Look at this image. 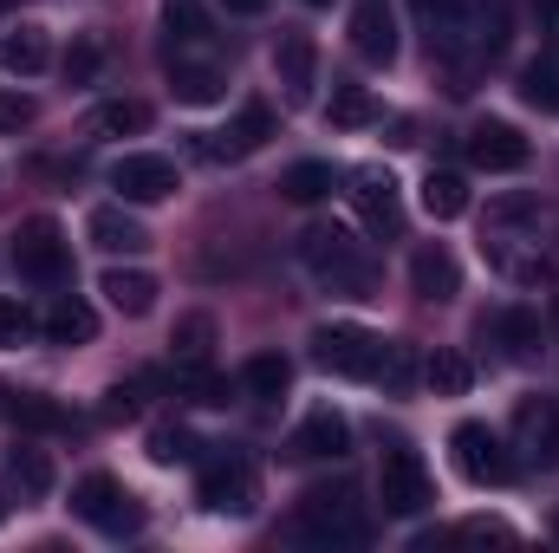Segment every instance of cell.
Segmentation results:
<instances>
[{"label":"cell","mask_w":559,"mask_h":553,"mask_svg":"<svg viewBox=\"0 0 559 553\" xmlns=\"http://www.w3.org/2000/svg\"><path fill=\"white\" fill-rule=\"evenodd\" d=\"M299 268L319 280V286L352 293V299H371V286H378L371 255H365L352 235H338V228H306V235H299Z\"/></svg>","instance_id":"obj_1"},{"label":"cell","mask_w":559,"mask_h":553,"mask_svg":"<svg viewBox=\"0 0 559 553\" xmlns=\"http://www.w3.org/2000/svg\"><path fill=\"white\" fill-rule=\"evenodd\" d=\"M293 534L299 541H365V515H358V495L338 482V489H306L299 495V515H293Z\"/></svg>","instance_id":"obj_2"},{"label":"cell","mask_w":559,"mask_h":553,"mask_svg":"<svg viewBox=\"0 0 559 553\" xmlns=\"http://www.w3.org/2000/svg\"><path fill=\"white\" fill-rule=\"evenodd\" d=\"M13 268H20V280H33V286H66V274H72L66 228H59L52 215L20 222V235H13Z\"/></svg>","instance_id":"obj_3"},{"label":"cell","mask_w":559,"mask_h":553,"mask_svg":"<svg viewBox=\"0 0 559 553\" xmlns=\"http://www.w3.org/2000/svg\"><path fill=\"white\" fill-rule=\"evenodd\" d=\"M312 358L338 378H378L384 372V339L365 326H319L312 332Z\"/></svg>","instance_id":"obj_4"},{"label":"cell","mask_w":559,"mask_h":553,"mask_svg":"<svg viewBox=\"0 0 559 553\" xmlns=\"http://www.w3.org/2000/svg\"><path fill=\"white\" fill-rule=\"evenodd\" d=\"M72 515L92 521V528H105V534H138L143 528V502L124 482H111V475H85L72 489Z\"/></svg>","instance_id":"obj_5"},{"label":"cell","mask_w":559,"mask_h":553,"mask_svg":"<svg viewBox=\"0 0 559 553\" xmlns=\"http://www.w3.org/2000/svg\"><path fill=\"white\" fill-rule=\"evenodd\" d=\"M195 502L209 508V515H254L261 508V475H254V462H241V456H222V462H209L202 469V482H195Z\"/></svg>","instance_id":"obj_6"},{"label":"cell","mask_w":559,"mask_h":553,"mask_svg":"<svg viewBox=\"0 0 559 553\" xmlns=\"http://www.w3.org/2000/svg\"><path fill=\"white\" fill-rule=\"evenodd\" d=\"M378 502H384V515H397V521H411V515H423V508L436 502V482H429V469H423L417 449H384Z\"/></svg>","instance_id":"obj_7"},{"label":"cell","mask_w":559,"mask_h":553,"mask_svg":"<svg viewBox=\"0 0 559 553\" xmlns=\"http://www.w3.org/2000/svg\"><path fill=\"white\" fill-rule=\"evenodd\" d=\"M449 449H455V469H462L475 489H501V482H514V456H508V443H501L488 423H455Z\"/></svg>","instance_id":"obj_8"},{"label":"cell","mask_w":559,"mask_h":553,"mask_svg":"<svg viewBox=\"0 0 559 553\" xmlns=\"http://www.w3.org/2000/svg\"><path fill=\"white\" fill-rule=\"evenodd\" d=\"M111 189H118L131 209H150V202H169V196L182 189V176H176V163H169V156L131 150V156H118V169H111Z\"/></svg>","instance_id":"obj_9"},{"label":"cell","mask_w":559,"mask_h":553,"mask_svg":"<svg viewBox=\"0 0 559 553\" xmlns=\"http://www.w3.org/2000/svg\"><path fill=\"white\" fill-rule=\"evenodd\" d=\"M352 209L371 235H397L404 228V202H397V183L391 169H352Z\"/></svg>","instance_id":"obj_10"},{"label":"cell","mask_w":559,"mask_h":553,"mask_svg":"<svg viewBox=\"0 0 559 553\" xmlns=\"http://www.w3.org/2000/svg\"><path fill=\"white\" fill-rule=\"evenodd\" d=\"M527 138L514 131V125H501V118H481L475 131H468V163L475 169H488V176H514V169H527Z\"/></svg>","instance_id":"obj_11"},{"label":"cell","mask_w":559,"mask_h":553,"mask_svg":"<svg viewBox=\"0 0 559 553\" xmlns=\"http://www.w3.org/2000/svg\"><path fill=\"white\" fill-rule=\"evenodd\" d=\"M274 79H280V92H286V105H306V98H312V79H319V46H312V33H299V26L280 33Z\"/></svg>","instance_id":"obj_12"},{"label":"cell","mask_w":559,"mask_h":553,"mask_svg":"<svg viewBox=\"0 0 559 553\" xmlns=\"http://www.w3.org/2000/svg\"><path fill=\"white\" fill-rule=\"evenodd\" d=\"M411 286H417V299H429V306H449L455 293H462V261L436 242V248H417L411 255Z\"/></svg>","instance_id":"obj_13"},{"label":"cell","mask_w":559,"mask_h":553,"mask_svg":"<svg viewBox=\"0 0 559 553\" xmlns=\"http://www.w3.org/2000/svg\"><path fill=\"white\" fill-rule=\"evenodd\" d=\"M352 46H358V59L391 66V59H397V13H391L384 0H365V7L352 13Z\"/></svg>","instance_id":"obj_14"},{"label":"cell","mask_w":559,"mask_h":553,"mask_svg":"<svg viewBox=\"0 0 559 553\" xmlns=\"http://www.w3.org/2000/svg\"><path fill=\"white\" fill-rule=\"evenodd\" d=\"M345 449H352V423L338 411H312L293 430V456H306V462H338Z\"/></svg>","instance_id":"obj_15"},{"label":"cell","mask_w":559,"mask_h":553,"mask_svg":"<svg viewBox=\"0 0 559 553\" xmlns=\"http://www.w3.org/2000/svg\"><path fill=\"white\" fill-rule=\"evenodd\" d=\"M169 92H176L182 105H215V98L228 92V79H222V66H215V59L169 52Z\"/></svg>","instance_id":"obj_16"},{"label":"cell","mask_w":559,"mask_h":553,"mask_svg":"<svg viewBox=\"0 0 559 553\" xmlns=\"http://www.w3.org/2000/svg\"><path fill=\"white\" fill-rule=\"evenodd\" d=\"M514 443L540 462H559V411L547 398H521L514 404Z\"/></svg>","instance_id":"obj_17"},{"label":"cell","mask_w":559,"mask_h":553,"mask_svg":"<svg viewBox=\"0 0 559 553\" xmlns=\"http://www.w3.org/2000/svg\"><path fill=\"white\" fill-rule=\"evenodd\" d=\"M85 235L105 248V255H143L150 248V235H143V222L131 215V202H111V209H92V222H85Z\"/></svg>","instance_id":"obj_18"},{"label":"cell","mask_w":559,"mask_h":553,"mask_svg":"<svg viewBox=\"0 0 559 553\" xmlns=\"http://www.w3.org/2000/svg\"><path fill=\"white\" fill-rule=\"evenodd\" d=\"M46 339H52V345H92V339H98V313H92L79 293H59V299L46 306Z\"/></svg>","instance_id":"obj_19"},{"label":"cell","mask_w":559,"mask_h":553,"mask_svg":"<svg viewBox=\"0 0 559 553\" xmlns=\"http://www.w3.org/2000/svg\"><path fill=\"white\" fill-rule=\"evenodd\" d=\"M98 293H105L124 319H143V313L156 306V274H143V268H105Z\"/></svg>","instance_id":"obj_20"},{"label":"cell","mask_w":559,"mask_h":553,"mask_svg":"<svg viewBox=\"0 0 559 553\" xmlns=\"http://www.w3.org/2000/svg\"><path fill=\"white\" fill-rule=\"evenodd\" d=\"M481 332H495V339H501V352H508L514 365H527V358L540 352V319H534L527 306H501Z\"/></svg>","instance_id":"obj_21"},{"label":"cell","mask_w":559,"mask_h":553,"mask_svg":"<svg viewBox=\"0 0 559 553\" xmlns=\"http://www.w3.org/2000/svg\"><path fill=\"white\" fill-rule=\"evenodd\" d=\"M46 59H52V46H46V26H13V33L0 39V66H7L13 79H33V72H46Z\"/></svg>","instance_id":"obj_22"},{"label":"cell","mask_w":559,"mask_h":553,"mask_svg":"<svg viewBox=\"0 0 559 553\" xmlns=\"http://www.w3.org/2000/svg\"><path fill=\"white\" fill-rule=\"evenodd\" d=\"M163 33H169V52H202L215 39L195 0H163Z\"/></svg>","instance_id":"obj_23"},{"label":"cell","mask_w":559,"mask_h":553,"mask_svg":"<svg viewBox=\"0 0 559 553\" xmlns=\"http://www.w3.org/2000/svg\"><path fill=\"white\" fill-rule=\"evenodd\" d=\"M169 345H176V372L182 365H209L215 358V319L209 313H182L176 332H169Z\"/></svg>","instance_id":"obj_24"},{"label":"cell","mask_w":559,"mask_h":553,"mask_svg":"<svg viewBox=\"0 0 559 553\" xmlns=\"http://www.w3.org/2000/svg\"><path fill=\"white\" fill-rule=\"evenodd\" d=\"M423 385H429L436 398H468L475 365H468L462 352H449V345H442V352H429V358H423Z\"/></svg>","instance_id":"obj_25"},{"label":"cell","mask_w":559,"mask_h":553,"mask_svg":"<svg viewBox=\"0 0 559 553\" xmlns=\"http://www.w3.org/2000/svg\"><path fill=\"white\" fill-rule=\"evenodd\" d=\"M423 209H429L436 222L468 215V183H462L455 169H429V176H423Z\"/></svg>","instance_id":"obj_26"},{"label":"cell","mask_w":559,"mask_h":553,"mask_svg":"<svg viewBox=\"0 0 559 553\" xmlns=\"http://www.w3.org/2000/svg\"><path fill=\"white\" fill-rule=\"evenodd\" d=\"M325 118H332L338 131H365V125L378 118V98H371L365 85H332V105H325Z\"/></svg>","instance_id":"obj_27"},{"label":"cell","mask_w":559,"mask_h":553,"mask_svg":"<svg viewBox=\"0 0 559 553\" xmlns=\"http://www.w3.org/2000/svg\"><path fill=\"white\" fill-rule=\"evenodd\" d=\"M280 196H286V202H319V196H332V163H319V156L293 163V169L280 176Z\"/></svg>","instance_id":"obj_28"},{"label":"cell","mask_w":559,"mask_h":553,"mask_svg":"<svg viewBox=\"0 0 559 553\" xmlns=\"http://www.w3.org/2000/svg\"><path fill=\"white\" fill-rule=\"evenodd\" d=\"M7 475H13V489L33 495V502L52 495V456H46V449H13V456H7Z\"/></svg>","instance_id":"obj_29"},{"label":"cell","mask_w":559,"mask_h":553,"mask_svg":"<svg viewBox=\"0 0 559 553\" xmlns=\"http://www.w3.org/2000/svg\"><path fill=\"white\" fill-rule=\"evenodd\" d=\"M241 385H248V398H280V391L293 385V365H286L280 352H254V358L241 365Z\"/></svg>","instance_id":"obj_30"},{"label":"cell","mask_w":559,"mask_h":553,"mask_svg":"<svg viewBox=\"0 0 559 553\" xmlns=\"http://www.w3.org/2000/svg\"><path fill=\"white\" fill-rule=\"evenodd\" d=\"M521 98L534 111H559V59H527L521 66Z\"/></svg>","instance_id":"obj_31"},{"label":"cell","mask_w":559,"mask_h":553,"mask_svg":"<svg viewBox=\"0 0 559 553\" xmlns=\"http://www.w3.org/2000/svg\"><path fill=\"white\" fill-rule=\"evenodd\" d=\"M92 131H98V138H138V131H150V105H138V98H118V105H98V118H92Z\"/></svg>","instance_id":"obj_32"},{"label":"cell","mask_w":559,"mask_h":553,"mask_svg":"<svg viewBox=\"0 0 559 553\" xmlns=\"http://www.w3.org/2000/svg\"><path fill=\"white\" fill-rule=\"evenodd\" d=\"M228 138H235V150H241V156H254L261 143L274 138V105H261V98H248V105H241V118L228 125Z\"/></svg>","instance_id":"obj_33"},{"label":"cell","mask_w":559,"mask_h":553,"mask_svg":"<svg viewBox=\"0 0 559 553\" xmlns=\"http://www.w3.org/2000/svg\"><path fill=\"white\" fill-rule=\"evenodd\" d=\"M13 423H20V430H72V416L59 411V404H52V398H39V391H13Z\"/></svg>","instance_id":"obj_34"},{"label":"cell","mask_w":559,"mask_h":553,"mask_svg":"<svg viewBox=\"0 0 559 553\" xmlns=\"http://www.w3.org/2000/svg\"><path fill=\"white\" fill-rule=\"evenodd\" d=\"M150 462H156V469L195 462V436H189L182 423H163V430H150Z\"/></svg>","instance_id":"obj_35"},{"label":"cell","mask_w":559,"mask_h":553,"mask_svg":"<svg viewBox=\"0 0 559 553\" xmlns=\"http://www.w3.org/2000/svg\"><path fill=\"white\" fill-rule=\"evenodd\" d=\"M98 66H105V46H98V39H72V52L59 59L66 85H92V79H98Z\"/></svg>","instance_id":"obj_36"},{"label":"cell","mask_w":559,"mask_h":553,"mask_svg":"<svg viewBox=\"0 0 559 553\" xmlns=\"http://www.w3.org/2000/svg\"><path fill=\"white\" fill-rule=\"evenodd\" d=\"M488 222L495 228H527V222H540V196H495Z\"/></svg>","instance_id":"obj_37"},{"label":"cell","mask_w":559,"mask_h":553,"mask_svg":"<svg viewBox=\"0 0 559 553\" xmlns=\"http://www.w3.org/2000/svg\"><path fill=\"white\" fill-rule=\"evenodd\" d=\"M455 541H468V548H514L521 534H514L508 521H488V515H475V521H462V528H455Z\"/></svg>","instance_id":"obj_38"},{"label":"cell","mask_w":559,"mask_h":553,"mask_svg":"<svg viewBox=\"0 0 559 553\" xmlns=\"http://www.w3.org/2000/svg\"><path fill=\"white\" fill-rule=\"evenodd\" d=\"M391 391H411L417 385V352L411 345H384V372H378Z\"/></svg>","instance_id":"obj_39"},{"label":"cell","mask_w":559,"mask_h":553,"mask_svg":"<svg viewBox=\"0 0 559 553\" xmlns=\"http://www.w3.org/2000/svg\"><path fill=\"white\" fill-rule=\"evenodd\" d=\"M26 339H33V313L0 293V345H26Z\"/></svg>","instance_id":"obj_40"},{"label":"cell","mask_w":559,"mask_h":553,"mask_svg":"<svg viewBox=\"0 0 559 553\" xmlns=\"http://www.w3.org/2000/svg\"><path fill=\"white\" fill-rule=\"evenodd\" d=\"M143 385H150V378H138V385H111V391H105V416H138Z\"/></svg>","instance_id":"obj_41"},{"label":"cell","mask_w":559,"mask_h":553,"mask_svg":"<svg viewBox=\"0 0 559 553\" xmlns=\"http://www.w3.org/2000/svg\"><path fill=\"white\" fill-rule=\"evenodd\" d=\"M26 125H33V105H26L20 92H0V138H7V131H26Z\"/></svg>","instance_id":"obj_42"},{"label":"cell","mask_w":559,"mask_h":553,"mask_svg":"<svg viewBox=\"0 0 559 553\" xmlns=\"http://www.w3.org/2000/svg\"><path fill=\"white\" fill-rule=\"evenodd\" d=\"M534 13H540V39H547V52H559V0H534Z\"/></svg>","instance_id":"obj_43"},{"label":"cell","mask_w":559,"mask_h":553,"mask_svg":"<svg viewBox=\"0 0 559 553\" xmlns=\"http://www.w3.org/2000/svg\"><path fill=\"white\" fill-rule=\"evenodd\" d=\"M228 13H267V0H222Z\"/></svg>","instance_id":"obj_44"},{"label":"cell","mask_w":559,"mask_h":553,"mask_svg":"<svg viewBox=\"0 0 559 553\" xmlns=\"http://www.w3.org/2000/svg\"><path fill=\"white\" fill-rule=\"evenodd\" d=\"M13 411V391H7V385H0V416Z\"/></svg>","instance_id":"obj_45"},{"label":"cell","mask_w":559,"mask_h":553,"mask_svg":"<svg viewBox=\"0 0 559 553\" xmlns=\"http://www.w3.org/2000/svg\"><path fill=\"white\" fill-rule=\"evenodd\" d=\"M7 508H13V502H7V495H0V521H7Z\"/></svg>","instance_id":"obj_46"},{"label":"cell","mask_w":559,"mask_h":553,"mask_svg":"<svg viewBox=\"0 0 559 553\" xmlns=\"http://www.w3.org/2000/svg\"><path fill=\"white\" fill-rule=\"evenodd\" d=\"M306 7H332V0H306Z\"/></svg>","instance_id":"obj_47"},{"label":"cell","mask_w":559,"mask_h":553,"mask_svg":"<svg viewBox=\"0 0 559 553\" xmlns=\"http://www.w3.org/2000/svg\"><path fill=\"white\" fill-rule=\"evenodd\" d=\"M0 7H26V0H0Z\"/></svg>","instance_id":"obj_48"},{"label":"cell","mask_w":559,"mask_h":553,"mask_svg":"<svg viewBox=\"0 0 559 553\" xmlns=\"http://www.w3.org/2000/svg\"><path fill=\"white\" fill-rule=\"evenodd\" d=\"M554 541H559V521H554Z\"/></svg>","instance_id":"obj_49"},{"label":"cell","mask_w":559,"mask_h":553,"mask_svg":"<svg viewBox=\"0 0 559 553\" xmlns=\"http://www.w3.org/2000/svg\"><path fill=\"white\" fill-rule=\"evenodd\" d=\"M554 319H559V299H554Z\"/></svg>","instance_id":"obj_50"}]
</instances>
